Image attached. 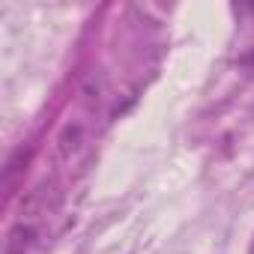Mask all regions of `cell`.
Here are the masks:
<instances>
[{"label":"cell","mask_w":254,"mask_h":254,"mask_svg":"<svg viewBox=\"0 0 254 254\" xmlns=\"http://www.w3.org/2000/svg\"><path fill=\"white\" fill-rule=\"evenodd\" d=\"M81 147H84V129L78 123H69L57 138V153H60V159H72V156H78Z\"/></svg>","instance_id":"3957f363"},{"label":"cell","mask_w":254,"mask_h":254,"mask_svg":"<svg viewBox=\"0 0 254 254\" xmlns=\"http://www.w3.org/2000/svg\"><path fill=\"white\" fill-rule=\"evenodd\" d=\"M248 254H254V239H251V248H248Z\"/></svg>","instance_id":"5b68a950"},{"label":"cell","mask_w":254,"mask_h":254,"mask_svg":"<svg viewBox=\"0 0 254 254\" xmlns=\"http://www.w3.org/2000/svg\"><path fill=\"white\" fill-rule=\"evenodd\" d=\"M33 242H36V227L27 224V221H18L9 230V236H6L3 254H30L33 251Z\"/></svg>","instance_id":"6da1fadb"},{"label":"cell","mask_w":254,"mask_h":254,"mask_svg":"<svg viewBox=\"0 0 254 254\" xmlns=\"http://www.w3.org/2000/svg\"><path fill=\"white\" fill-rule=\"evenodd\" d=\"M30 156H33V150H30V147H21V150H15V153L9 156V162H6V168H3V189H6V194L18 186V177L27 171Z\"/></svg>","instance_id":"7a4b0ae2"},{"label":"cell","mask_w":254,"mask_h":254,"mask_svg":"<svg viewBox=\"0 0 254 254\" xmlns=\"http://www.w3.org/2000/svg\"><path fill=\"white\" fill-rule=\"evenodd\" d=\"M239 63H242L245 69H251V72H254V48H251L248 54H242V60H239Z\"/></svg>","instance_id":"277c9868"}]
</instances>
